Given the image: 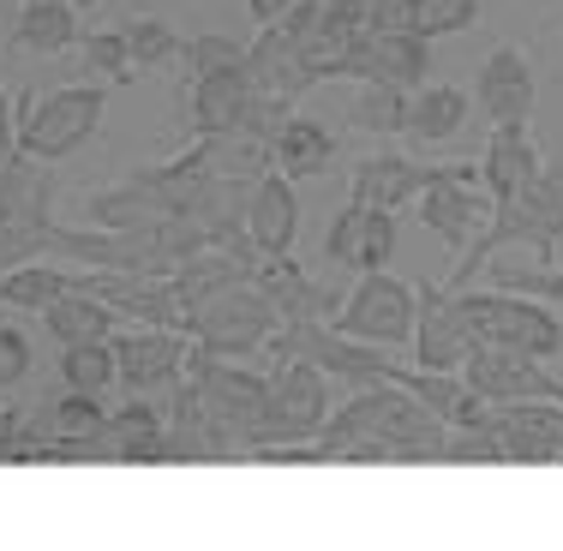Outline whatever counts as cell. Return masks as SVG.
<instances>
[{
    "label": "cell",
    "instance_id": "6da1fadb",
    "mask_svg": "<svg viewBox=\"0 0 563 551\" xmlns=\"http://www.w3.org/2000/svg\"><path fill=\"white\" fill-rule=\"evenodd\" d=\"M324 462H444L450 426L401 384H360L318 432Z\"/></svg>",
    "mask_w": 563,
    "mask_h": 551
},
{
    "label": "cell",
    "instance_id": "7a4b0ae2",
    "mask_svg": "<svg viewBox=\"0 0 563 551\" xmlns=\"http://www.w3.org/2000/svg\"><path fill=\"white\" fill-rule=\"evenodd\" d=\"M186 378L198 384V401H205V420L217 432L222 455H246L271 438V372H252L246 360L192 348Z\"/></svg>",
    "mask_w": 563,
    "mask_h": 551
},
{
    "label": "cell",
    "instance_id": "3957f363",
    "mask_svg": "<svg viewBox=\"0 0 563 551\" xmlns=\"http://www.w3.org/2000/svg\"><path fill=\"white\" fill-rule=\"evenodd\" d=\"M180 330L192 335L205 354H228V360H252L271 348V335L282 330V312L271 306V294L258 282H222V288H205L186 300Z\"/></svg>",
    "mask_w": 563,
    "mask_h": 551
},
{
    "label": "cell",
    "instance_id": "277c9868",
    "mask_svg": "<svg viewBox=\"0 0 563 551\" xmlns=\"http://www.w3.org/2000/svg\"><path fill=\"white\" fill-rule=\"evenodd\" d=\"M55 163H36V156L12 151L0 163V276L12 264L43 258L48 228H55Z\"/></svg>",
    "mask_w": 563,
    "mask_h": 551
},
{
    "label": "cell",
    "instance_id": "5b68a950",
    "mask_svg": "<svg viewBox=\"0 0 563 551\" xmlns=\"http://www.w3.org/2000/svg\"><path fill=\"white\" fill-rule=\"evenodd\" d=\"M102 85H55L43 97H24V109L12 114V132H19V151L36 156V163H66L73 151H85L102 126Z\"/></svg>",
    "mask_w": 563,
    "mask_h": 551
},
{
    "label": "cell",
    "instance_id": "8992f818",
    "mask_svg": "<svg viewBox=\"0 0 563 551\" xmlns=\"http://www.w3.org/2000/svg\"><path fill=\"white\" fill-rule=\"evenodd\" d=\"M462 312H467V324H474L479 342L516 348V354L563 366V312L552 300H540V294H509V288L467 294L462 288Z\"/></svg>",
    "mask_w": 563,
    "mask_h": 551
},
{
    "label": "cell",
    "instance_id": "52a82bcc",
    "mask_svg": "<svg viewBox=\"0 0 563 551\" xmlns=\"http://www.w3.org/2000/svg\"><path fill=\"white\" fill-rule=\"evenodd\" d=\"M492 210H498V198L486 192V174H479V163H432V180L420 186V198H413V217H420V228L444 240L455 258H462V252L486 234Z\"/></svg>",
    "mask_w": 563,
    "mask_h": 551
},
{
    "label": "cell",
    "instance_id": "ba28073f",
    "mask_svg": "<svg viewBox=\"0 0 563 551\" xmlns=\"http://www.w3.org/2000/svg\"><path fill=\"white\" fill-rule=\"evenodd\" d=\"M336 414V384L324 366L300 354H276L271 360V438L264 443H294V438H318ZM252 455V450H246Z\"/></svg>",
    "mask_w": 563,
    "mask_h": 551
},
{
    "label": "cell",
    "instance_id": "9c48e42d",
    "mask_svg": "<svg viewBox=\"0 0 563 551\" xmlns=\"http://www.w3.org/2000/svg\"><path fill=\"white\" fill-rule=\"evenodd\" d=\"M330 324L342 335H360V342L401 348V342H413V288L390 271H360L347 300L330 312Z\"/></svg>",
    "mask_w": 563,
    "mask_h": 551
},
{
    "label": "cell",
    "instance_id": "30bf717a",
    "mask_svg": "<svg viewBox=\"0 0 563 551\" xmlns=\"http://www.w3.org/2000/svg\"><path fill=\"white\" fill-rule=\"evenodd\" d=\"M192 335L168 330V324H139L114 330V360H120V389L126 396H163L192 372Z\"/></svg>",
    "mask_w": 563,
    "mask_h": 551
},
{
    "label": "cell",
    "instance_id": "8fae6325",
    "mask_svg": "<svg viewBox=\"0 0 563 551\" xmlns=\"http://www.w3.org/2000/svg\"><path fill=\"white\" fill-rule=\"evenodd\" d=\"M474 348H479V335L462 312V294L438 288V282H413V366L462 372V360Z\"/></svg>",
    "mask_w": 563,
    "mask_h": 551
},
{
    "label": "cell",
    "instance_id": "7c38bea8",
    "mask_svg": "<svg viewBox=\"0 0 563 551\" xmlns=\"http://www.w3.org/2000/svg\"><path fill=\"white\" fill-rule=\"evenodd\" d=\"M282 31L300 43V55L312 60L318 85H330V78H347V60H354V43L366 36V24L360 19H342L330 0H294L288 12H282Z\"/></svg>",
    "mask_w": 563,
    "mask_h": 551
},
{
    "label": "cell",
    "instance_id": "4fadbf2b",
    "mask_svg": "<svg viewBox=\"0 0 563 551\" xmlns=\"http://www.w3.org/2000/svg\"><path fill=\"white\" fill-rule=\"evenodd\" d=\"M462 378L474 384L486 401H533V396L563 401V378L552 372V360L516 354V348H492V342H479L474 354L462 360Z\"/></svg>",
    "mask_w": 563,
    "mask_h": 551
},
{
    "label": "cell",
    "instance_id": "5bb4252c",
    "mask_svg": "<svg viewBox=\"0 0 563 551\" xmlns=\"http://www.w3.org/2000/svg\"><path fill=\"white\" fill-rule=\"evenodd\" d=\"M426 73H432V36H420V31H401V36L366 31L354 43V60H347V78H354V85L420 90Z\"/></svg>",
    "mask_w": 563,
    "mask_h": 551
},
{
    "label": "cell",
    "instance_id": "9a60e30c",
    "mask_svg": "<svg viewBox=\"0 0 563 551\" xmlns=\"http://www.w3.org/2000/svg\"><path fill=\"white\" fill-rule=\"evenodd\" d=\"M533 102H540V85H533V60L528 48L504 43L479 60V78H474V109L504 126V120H533Z\"/></svg>",
    "mask_w": 563,
    "mask_h": 551
},
{
    "label": "cell",
    "instance_id": "2e32d148",
    "mask_svg": "<svg viewBox=\"0 0 563 551\" xmlns=\"http://www.w3.org/2000/svg\"><path fill=\"white\" fill-rule=\"evenodd\" d=\"M109 462H126V467H163V462H174L163 396H126V408L109 414Z\"/></svg>",
    "mask_w": 563,
    "mask_h": 551
},
{
    "label": "cell",
    "instance_id": "e0dca14e",
    "mask_svg": "<svg viewBox=\"0 0 563 551\" xmlns=\"http://www.w3.org/2000/svg\"><path fill=\"white\" fill-rule=\"evenodd\" d=\"M246 78L258 97H294V102L318 85L312 60L300 55V43L282 24H258V36L246 43Z\"/></svg>",
    "mask_w": 563,
    "mask_h": 551
},
{
    "label": "cell",
    "instance_id": "ac0fdd59",
    "mask_svg": "<svg viewBox=\"0 0 563 551\" xmlns=\"http://www.w3.org/2000/svg\"><path fill=\"white\" fill-rule=\"evenodd\" d=\"M432 180V163H413L401 151H378V156H360L354 180H347V205H366V210H408L420 198V186Z\"/></svg>",
    "mask_w": 563,
    "mask_h": 551
},
{
    "label": "cell",
    "instance_id": "d6986e66",
    "mask_svg": "<svg viewBox=\"0 0 563 551\" xmlns=\"http://www.w3.org/2000/svg\"><path fill=\"white\" fill-rule=\"evenodd\" d=\"M540 168H545V151H540V139H533L528 120H504V126H492L486 156H479V174H486L492 198H516Z\"/></svg>",
    "mask_w": 563,
    "mask_h": 551
},
{
    "label": "cell",
    "instance_id": "ffe728a7",
    "mask_svg": "<svg viewBox=\"0 0 563 551\" xmlns=\"http://www.w3.org/2000/svg\"><path fill=\"white\" fill-rule=\"evenodd\" d=\"M246 234L258 252H294V234H300V198H294V180L276 168H264L252 180L246 198Z\"/></svg>",
    "mask_w": 563,
    "mask_h": 551
},
{
    "label": "cell",
    "instance_id": "44dd1931",
    "mask_svg": "<svg viewBox=\"0 0 563 551\" xmlns=\"http://www.w3.org/2000/svg\"><path fill=\"white\" fill-rule=\"evenodd\" d=\"M97 228H156V222H174L180 217V205H174L168 192H156L144 174H126L120 186H102V192H90V210H85Z\"/></svg>",
    "mask_w": 563,
    "mask_h": 551
},
{
    "label": "cell",
    "instance_id": "7402d4cb",
    "mask_svg": "<svg viewBox=\"0 0 563 551\" xmlns=\"http://www.w3.org/2000/svg\"><path fill=\"white\" fill-rule=\"evenodd\" d=\"M78 19H85V12H78L73 0H24L19 24H12V48H19V55H36V60H60L66 48L85 36Z\"/></svg>",
    "mask_w": 563,
    "mask_h": 551
},
{
    "label": "cell",
    "instance_id": "603a6c76",
    "mask_svg": "<svg viewBox=\"0 0 563 551\" xmlns=\"http://www.w3.org/2000/svg\"><path fill=\"white\" fill-rule=\"evenodd\" d=\"M330 163H336V132H330L324 120H312V114H288V120H282L276 151H271L276 174H288V180L300 186V180H318Z\"/></svg>",
    "mask_w": 563,
    "mask_h": 551
},
{
    "label": "cell",
    "instance_id": "cb8c5ba5",
    "mask_svg": "<svg viewBox=\"0 0 563 551\" xmlns=\"http://www.w3.org/2000/svg\"><path fill=\"white\" fill-rule=\"evenodd\" d=\"M467 120H474V97H467L462 85H420L408 97V126H401V139L450 144V139H462Z\"/></svg>",
    "mask_w": 563,
    "mask_h": 551
},
{
    "label": "cell",
    "instance_id": "d4e9b609",
    "mask_svg": "<svg viewBox=\"0 0 563 551\" xmlns=\"http://www.w3.org/2000/svg\"><path fill=\"white\" fill-rule=\"evenodd\" d=\"M258 282L264 294H271V306L282 312V324H306V318H330V300H324V288H318L312 276L294 264V252H264V264H258Z\"/></svg>",
    "mask_w": 563,
    "mask_h": 551
},
{
    "label": "cell",
    "instance_id": "484cf974",
    "mask_svg": "<svg viewBox=\"0 0 563 551\" xmlns=\"http://www.w3.org/2000/svg\"><path fill=\"white\" fill-rule=\"evenodd\" d=\"M246 102H252L246 60L222 66V73H205V78H192V114H186V126H192V139H205V132H228L240 114H246Z\"/></svg>",
    "mask_w": 563,
    "mask_h": 551
},
{
    "label": "cell",
    "instance_id": "4316f807",
    "mask_svg": "<svg viewBox=\"0 0 563 551\" xmlns=\"http://www.w3.org/2000/svg\"><path fill=\"white\" fill-rule=\"evenodd\" d=\"M126 324V318L114 312L102 294H90V288H73V294H60L55 306L43 312V330L55 335V342H109V335Z\"/></svg>",
    "mask_w": 563,
    "mask_h": 551
},
{
    "label": "cell",
    "instance_id": "83f0119b",
    "mask_svg": "<svg viewBox=\"0 0 563 551\" xmlns=\"http://www.w3.org/2000/svg\"><path fill=\"white\" fill-rule=\"evenodd\" d=\"M60 384L90 389V396H109V389H120L114 335H109V342H66L60 348Z\"/></svg>",
    "mask_w": 563,
    "mask_h": 551
},
{
    "label": "cell",
    "instance_id": "f1b7e54d",
    "mask_svg": "<svg viewBox=\"0 0 563 551\" xmlns=\"http://www.w3.org/2000/svg\"><path fill=\"white\" fill-rule=\"evenodd\" d=\"M408 97L413 90H396V85H360L354 102H347V120L360 132H378V139H401L408 126Z\"/></svg>",
    "mask_w": 563,
    "mask_h": 551
},
{
    "label": "cell",
    "instance_id": "f546056e",
    "mask_svg": "<svg viewBox=\"0 0 563 551\" xmlns=\"http://www.w3.org/2000/svg\"><path fill=\"white\" fill-rule=\"evenodd\" d=\"M78 66H85V73H97L102 85H126V78L139 73L120 31H85V36H78Z\"/></svg>",
    "mask_w": 563,
    "mask_h": 551
},
{
    "label": "cell",
    "instance_id": "4dcf8cb0",
    "mask_svg": "<svg viewBox=\"0 0 563 551\" xmlns=\"http://www.w3.org/2000/svg\"><path fill=\"white\" fill-rule=\"evenodd\" d=\"M120 36H126V55H132L139 73H151V66H174V60H180V48H186L163 19H132Z\"/></svg>",
    "mask_w": 563,
    "mask_h": 551
},
{
    "label": "cell",
    "instance_id": "1f68e13d",
    "mask_svg": "<svg viewBox=\"0 0 563 551\" xmlns=\"http://www.w3.org/2000/svg\"><path fill=\"white\" fill-rule=\"evenodd\" d=\"M479 24V0H413V31L420 36H462Z\"/></svg>",
    "mask_w": 563,
    "mask_h": 551
},
{
    "label": "cell",
    "instance_id": "d6a6232c",
    "mask_svg": "<svg viewBox=\"0 0 563 551\" xmlns=\"http://www.w3.org/2000/svg\"><path fill=\"white\" fill-rule=\"evenodd\" d=\"M240 60H246V43H234V36H217V31H210V36H192V43L180 48V66H186L192 78L222 73V66H240Z\"/></svg>",
    "mask_w": 563,
    "mask_h": 551
},
{
    "label": "cell",
    "instance_id": "836d02e7",
    "mask_svg": "<svg viewBox=\"0 0 563 551\" xmlns=\"http://www.w3.org/2000/svg\"><path fill=\"white\" fill-rule=\"evenodd\" d=\"M390 252H396V210H366V228H360V271H384Z\"/></svg>",
    "mask_w": 563,
    "mask_h": 551
},
{
    "label": "cell",
    "instance_id": "e575fe53",
    "mask_svg": "<svg viewBox=\"0 0 563 551\" xmlns=\"http://www.w3.org/2000/svg\"><path fill=\"white\" fill-rule=\"evenodd\" d=\"M360 228H366V210H360V205L336 210V222H330V234H324V258H330V264L360 271Z\"/></svg>",
    "mask_w": 563,
    "mask_h": 551
},
{
    "label": "cell",
    "instance_id": "d590c367",
    "mask_svg": "<svg viewBox=\"0 0 563 551\" xmlns=\"http://www.w3.org/2000/svg\"><path fill=\"white\" fill-rule=\"evenodd\" d=\"M36 366V348L19 324H0V389H19Z\"/></svg>",
    "mask_w": 563,
    "mask_h": 551
},
{
    "label": "cell",
    "instance_id": "8d00e7d4",
    "mask_svg": "<svg viewBox=\"0 0 563 551\" xmlns=\"http://www.w3.org/2000/svg\"><path fill=\"white\" fill-rule=\"evenodd\" d=\"M366 31H384V36L413 31V0H372V7H366Z\"/></svg>",
    "mask_w": 563,
    "mask_h": 551
},
{
    "label": "cell",
    "instance_id": "74e56055",
    "mask_svg": "<svg viewBox=\"0 0 563 551\" xmlns=\"http://www.w3.org/2000/svg\"><path fill=\"white\" fill-rule=\"evenodd\" d=\"M31 420H24V414H12V408H0V455H7V462H24V455H31Z\"/></svg>",
    "mask_w": 563,
    "mask_h": 551
},
{
    "label": "cell",
    "instance_id": "f35d334b",
    "mask_svg": "<svg viewBox=\"0 0 563 551\" xmlns=\"http://www.w3.org/2000/svg\"><path fill=\"white\" fill-rule=\"evenodd\" d=\"M294 0H246V12H252V24H282V12H288Z\"/></svg>",
    "mask_w": 563,
    "mask_h": 551
},
{
    "label": "cell",
    "instance_id": "ab89813d",
    "mask_svg": "<svg viewBox=\"0 0 563 551\" xmlns=\"http://www.w3.org/2000/svg\"><path fill=\"white\" fill-rule=\"evenodd\" d=\"M19 151V132H12V102H7V90H0V163Z\"/></svg>",
    "mask_w": 563,
    "mask_h": 551
},
{
    "label": "cell",
    "instance_id": "60d3db41",
    "mask_svg": "<svg viewBox=\"0 0 563 551\" xmlns=\"http://www.w3.org/2000/svg\"><path fill=\"white\" fill-rule=\"evenodd\" d=\"M330 7H336L342 19H360V24H366V7H372V0H330Z\"/></svg>",
    "mask_w": 563,
    "mask_h": 551
},
{
    "label": "cell",
    "instance_id": "b9f144b4",
    "mask_svg": "<svg viewBox=\"0 0 563 551\" xmlns=\"http://www.w3.org/2000/svg\"><path fill=\"white\" fill-rule=\"evenodd\" d=\"M73 7H78V12H97V7H102V0H73Z\"/></svg>",
    "mask_w": 563,
    "mask_h": 551
}]
</instances>
